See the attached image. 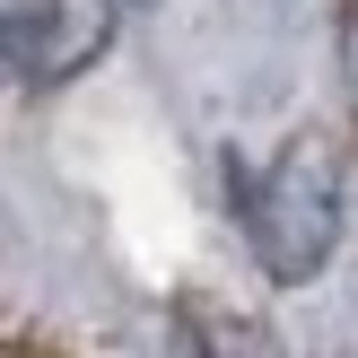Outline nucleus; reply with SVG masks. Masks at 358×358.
<instances>
[{"mask_svg":"<svg viewBox=\"0 0 358 358\" xmlns=\"http://www.w3.org/2000/svg\"><path fill=\"white\" fill-rule=\"evenodd\" d=\"M236 219H245L262 280H280V289L324 280V262L341 254V149L324 131H289L271 149V166L245 175Z\"/></svg>","mask_w":358,"mask_h":358,"instance_id":"nucleus-1","label":"nucleus"},{"mask_svg":"<svg viewBox=\"0 0 358 358\" xmlns=\"http://www.w3.org/2000/svg\"><path fill=\"white\" fill-rule=\"evenodd\" d=\"M114 35V0H0V87H52L96 62Z\"/></svg>","mask_w":358,"mask_h":358,"instance_id":"nucleus-2","label":"nucleus"},{"mask_svg":"<svg viewBox=\"0 0 358 358\" xmlns=\"http://www.w3.org/2000/svg\"><path fill=\"white\" fill-rule=\"evenodd\" d=\"M184 332H192V358H280L271 324L227 297H184Z\"/></svg>","mask_w":358,"mask_h":358,"instance_id":"nucleus-3","label":"nucleus"},{"mask_svg":"<svg viewBox=\"0 0 358 358\" xmlns=\"http://www.w3.org/2000/svg\"><path fill=\"white\" fill-rule=\"evenodd\" d=\"M341 79H350V96H358V0L341 9Z\"/></svg>","mask_w":358,"mask_h":358,"instance_id":"nucleus-4","label":"nucleus"}]
</instances>
